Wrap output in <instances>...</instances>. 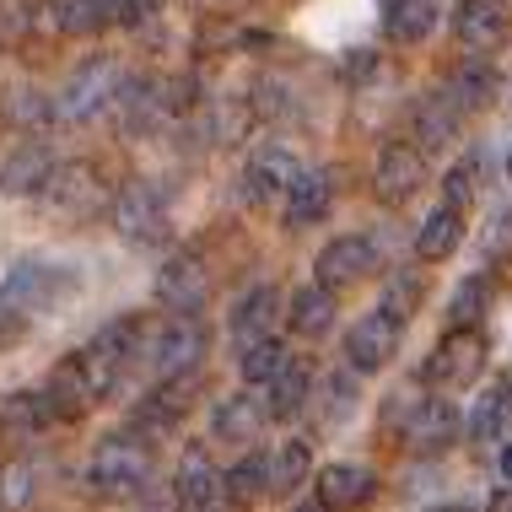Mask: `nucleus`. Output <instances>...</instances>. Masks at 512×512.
Here are the masks:
<instances>
[{"label": "nucleus", "instance_id": "2", "mask_svg": "<svg viewBox=\"0 0 512 512\" xmlns=\"http://www.w3.org/2000/svg\"><path fill=\"white\" fill-rule=\"evenodd\" d=\"M141 351H146V318H114V324H103L98 335L81 345L76 362H81V372H87L92 394L103 399L124 378V372H130V362Z\"/></svg>", "mask_w": 512, "mask_h": 512}, {"label": "nucleus", "instance_id": "41", "mask_svg": "<svg viewBox=\"0 0 512 512\" xmlns=\"http://www.w3.org/2000/svg\"><path fill=\"white\" fill-rule=\"evenodd\" d=\"M399 6H405V0H378V11H383V17H389V11H399Z\"/></svg>", "mask_w": 512, "mask_h": 512}, {"label": "nucleus", "instance_id": "18", "mask_svg": "<svg viewBox=\"0 0 512 512\" xmlns=\"http://www.w3.org/2000/svg\"><path fill=\"white\" fill-rule=\"evenodd\" d=\"M281 205H286V221H292V227H313V221H324L329 205H335V184H329V173L302 168Z\"/></svg>", "mask_w": 512, "mask_h": 512}, {"label": "nucleus", "instance_id": "38", "mask_svg": "<svg viewBox=\"0 0 512 512\" xmlns=\"http://www.w3.org/2000/svg\"><path fill=\"white\" fill-rule=\"evenodd\" d=\"M11 119L17 124H54V103L44 98V92H17V103H11Z\"/></svg>", "mask_w": 512, "mask_h": 512}, {"label": "nucleus", "instance_id": "19", "mask_svg": "<svg viewBox=\"0 0 512 512\" xmlns=\"http://www.w3.org/2000/svg\"><path fill=\"white\" fill-rule=\"evenodd\" d=\"M265 421H270V410L259 405L254 394H232V399H221L216 405V415H211V432H216V442H254L259 432H265Z\"/></svg>", "mask_w": 512, "mask_h": 512}, {"label": "nucleus", "instance_id": "44", "mask_svg": "<svg viewBox=\"0 0 512 512\" xmlns=\"http://www.w3.org/2000/svg\"><path fill=\"white\" fill-rule=\"evenodd\" d=\"M432 512H469V507H459V502H448V507H432Z\"/></svg>", "mask_w": 512, "mask_h": 512}, {"label": "nucleus", "instance_id": "43", "mask_svg": "<svg viewBox=\"0 0 512 512\" xmlns=\"http://www.w3.org/2000/svg\"><path fill=\"white\" fill-rule=\"evenodd\" d=\"M297 512H329V507H324V502H302Z\"/></svg>", "mask_w": 512, "mask_h": 512}, {"label": "nucleus", "instance_id": "6", "mask_svg": "<svg viewBox=\"0 0 512 512\" xmlns=\"http://www.w3.org/2000/svg\"><path fill=\"white\" fill-rule=\"evenodd\" d=\"M44 195V205L60 221H92L98 211H108V184H103V173L92 168V162H71V168H60L54 162V173H49V184L38 189Z\"/></svg>", "mask_w": 512, "mask_h": 512}, {"label": "nucleus", "instance_id": "37", "mask_svg": "<svg viewBox=\"0 0 512 512\" xmlns=\"http://www.w3.org/2000/svg\"><path fill=\"white\" fill-rule=\"evenodd\" d=\"M480 168H486V162L475 157V151H469V157L459 162V168L448 173V200L453 205H464V200H475V189H480Z\"/></svg>", "mask_w": 512, "mask_h": 512}, {"label": "nucleus", "instance_id": "8", "mask_svg": "<svg viewBox=\"0 0 512 512\" xmlns=\"http://www.w3.org/2000/svg\"><path fill=\"white\" fill-rule=\"evenodd\" d=\"M399 335H405V324H399L389 308L356 318V324L345 329V356H351V372H378V367H389L394 351H399Z\"/></svg>", "mask_w": 512, "mask_h": 512}, {"label": "nucleus", "instance_id": "4", "mask_svg": "<svg viewBox=\"0 0 512 512\" xmlns=\"http://www.w3.org/2000/svg\"><path fill=\"white\" fill-rule=\"evenodd\" d=\"M205 351H211V335L195 313H173L162 329H146V367L162 378H178V372H195L205 367Z\"/></svg>", "mask_w": 512, "mask_h": 512}, {"label": "nucleus", "instance_id": "17", "mask_svg": "<svg viewBox=\"0 0 512 512\" xmlns=\"http://www.w3.org/2000/svg\"><path fill=\"white\" fill-rule=\"evenodd\" d=\"M44 399H49L54 421H76V415H87L92 405H98V394H92V383H87V372H81L76 356H65V362L49 372Z\"/></svg>", "mask_w": 512, "mask_h": 512}, {"label": "nucleus", "instance_id": "45", "mask_svg": "<svg viewBox=\"0 0 512 512\" xmlns=\"http://www.w3.org/2000/svg\"><path fill=\"white\" fill-rule=\"evenodd\" d=\"M507 178H512V151H507Z\"/></svg>", "mask_w": 512, "mask_h": 512}, {"label": "nucleus", "instance_id": "20", "mask_svg": "<svg viewBox=\"0 0 512 512\" xmlns=\"http://www.w3.org/2000/svg\"><path fill=\"white\" fill-rule=\"evenodd\" d=\"M367 496H372V469H362V464H329L318 475V502L329 512H356Z\"/></svg>", "mask_w": 512, "mask_h": 512}, {"label": "nucleus", "instance_id": "33", "mask_svg": "<svg viewBox=\"0 0 512 512\" xmlns=\"http://www.w3.org/2000/svg\"><path fill=\"white\" fill-rule=\"evenodd\" d=\"M432 17H437V0H405L399 11H389L394 44H421V38L432 33Z\"/></svg>", "mask_w": 512, "mask_h": 512}, {"label": "nucleus", "instance_id": "29", "mask_svg": "<svg viewBox=\"0 0 512 512\" xmlns=\"http://www.w3.org/2000/svg\"><path fill=\"white\" fill-rule=\"evenodd\" d=\"M491 308V275H464L448 297V324L453 329H475Z\"/></svg>", "mask_w": 512, "mask_h": 512}, {"label": "nucleus", "instance_id": "31", "mask_svg": "<svg viewBox=\"0 0 512 512\" xmlns=\"http://www.w3.org/2000/svg\"><path fill=\"white\" fill-rule=\"evenodd\" d=\"M308 469H313L308 442H297V437H292V442H286V448L270 459V491H275V496H292L302 480H308Z\"/></svg>", "mask_w": 512, "mask_h": 512}, {"label": "nucleus", "instance_id": "9", "mask_svg": "<svg viewBox=\"0 0 512 512\" xmlns=\"http://www.w3.org/2000/svg\"><path fill=\"white\" fill-rule=\"evenodd\" d=\"M480 372H486V340L475 329H453L432 351V362H426V378L442 383V389H469Z\"/></svg>", "mask_w": 512, "mask_h": 512}, {"label": "nucleus", "instance_id": "11", "mask_svg": "<svg viewBox=\"0 0 512 512\" xmlns=\"http://www.w3.org/2000/svg\"><path fill=\"white\" fill-rule=\"evenodd\" d=\"M318 286H329V292H345V286L367 281L372 270H378V248H372L367 238H329L324 254H318Z\"/></svg>", "mask_w": 512, "mask_h": 512}, {"label": "nucleus", "instance_id": "26", "mask_svg": "<svg viewBox=\"0 0 512 512\" xmlns=\"http://www.w3.org/2000/svg\"><path fill=\"white\" fill-rule=\"evenodd\" d=\"M49 421H54V410H49V399H44V394H11L6 405H0V432H6L11 442L38 437Z\"/></svg>", "mask_w": 512, "mask_h": 512}, {"label": "nucleus", "instance_id": "25", "mask_svg": "<svg viewBox=\"0 0 512 512\" xmlns=\"http://www.w3.org/2000/svg\"><path fill=\"white\" fill-rule=\"evenodd\" d=\"M308 394H313V367L286 356V367L270 378V405H265L270 421H286V415H297L302 405H308Z\"/></svg>", "mask_w": 512, "mask_h": 512}, {"label": "nucleus", "instance_id": "12", "mask_svg": "<svg viewBox=\"0 0 512 512\" xmlns=\"http://www.w3.org/2000/svg\"><path fill=\"white\" fill-rule=\"evenodd\" d=\"M459 426H464V415L453 399H421L405 421V442L415 453H442V448L459 442Z\"/></svg>", "mask_w": 512, "mask_h": 512}, {"label": "nucleus", "instance_id": "28", "mask_svg": "<svg viewBox=\"0 0 512 512\" xmlns=\"http://www.w3.org/2000/svg\"><path fill=\"white\" fill-rule=\"evenodd\" d=\"M292 329L308 340L329 335V329H335V292H329V286H302L292 297Z\"/></svg>", "mask_w": 512, "mask_h": 512}, {"label": "nucleus", "instance_id": "36", "mask_svg": "<svg viewBox=\"0 0 512 512\" xmlns=\"http://www.w3.org/2000/svg\"><path fill=\"white\" fill-rule=\"evenodd\" d=\"M351 415H356V378H351V372H329V383H324V421L345 426Z\"/></svg>", "mask_w": 512, "mask_h": 512}, {"label": "nucleus", "instance_id": "30", "mask_svg": "<svg viewBox=\"0 0 512 512\" xmlns=\"http://www.w3.org/2000/svg\"><path fill=\"white\" fill-rule=\"evenodd\" d=\"M281 367H286V345L275 340V335L238 345V372H243V383H270Z\"/></svg>", "mask_w": 512, "mask_h": 512}, {"label": "nucleus", "instance_id": "23", "mask_svg": "<svg viewBox=\"0 0 512 512\" xmlns=\"http://www.w3.org/2000/svg\"><path fill=\"white\" fill-rule=\"evenodd\" d=\"M275 318H281V292H275V286H254V292L232 308V340L248 345V340L275 335Z\"/></svg>", "mask_w": 512, "mask_h": 512}, {"label": "nucleus", "instance_id": "40", "mask_svg": "<svg viewBox=\"0 0 512 512\" xmlns=\"http://www.w3.org/2000/svg\"><path fill=\"white\" fill-rule=\"evenodd\" d=\"M491 512H512V480H507L502 491H496V502H491Z\"/></svg>", "mask_w": 512, "mask_h": 512}, {"label": "nucleus", "instance_id": "15", "mask_svg": "<svg viewBox=\"0 0 512 512\" xmlns=\"http://www.w3.org/2000/svg\"><path fill=\"white\" fill-rule=\"evenodd\" d=\"M54 173V157L44 141H22L6 151V162H0V195H38V189L49 184Z\"/></svg>", "mask_w": 512, "mask_h": 512}, {"label": "nucleus", "instance_id": "22", "mask_svg": "<svg viewBox=\"0 0 512 512\" xmlns=\"http://www.w3.org/2000/svg\"><path fill=\"white\" fill-rule=\"evenodd\" d=\"M216 491H221V475H216V464L205 459L200 448H189L184 459H178V480H173V496H178V507H184V512H200V507H211V502H216Z\"/></svg>", "mask_w": 512, "mask_h": 512}, {"label": "nucleus", "instance_id": "24", "mask_svg": "<svg viewBox=\"0 0 512 512\" xmlns=\"http://www.w3.org/2000/svg\"><path fill=\"white\" fill-rule=\"evenodd\" d=\"M459 103L453 98H421V108H415V141H421V151H442L459 141Z\"/></svg>", "mask_w": 512, "mask_h": 512}, {"label": "nucleus", "instance_id": "42", "mask_svg": "<svg viewBox=\"0 0 512 512\" xmlns=\"http://www.w3.org/2000/svg\"><path fill=\"white\" fill-rule=\"evenodd\" d=\"M502 475H507V480H512V448H507V453H502Z\"/></svg>", "mask_w": 512, "mask_h": 512}, {"label": "nucleus", "instance_id": "7", "mask_svg": "<svg viewBox=\"0 0 512 512\" xmlns=\"http://www.w3.org/2000/svg\"><path fill=\"white\" fill-rule=\"evenodd\" d=\"M108 216H114V232L135 248H151L168 232V200H162L157 184H124L114 200H108Z\"/></svg>", "mask_w": 512, "mask_h": 512}, {"label": "nucleus", "instance_id": "13", "mask_svg": "<svg viewBox=\"0 0 512 512\" xmlns=\"http://www.w3.org/2000/svg\"><path fill=\"white\" fill-rule=\"evenodd\" d=\"M426 184V157L415 146H383V157H378V168H372V189H378V200H410L415 189Z\"/></svg>", "mask_w": 512, "mask_h": 512}, {"label": "nucleus", "instance_id": "21", "mask_svg": "<svg viewBox=\"0 0 512 512\" xmlns=\"http://www.w3.org/2000/svg\"><path fill=\"white\" fill-rule=\"evenodd\" d=\"M464 238V205H437V211H426V221L415 227V254L432 265V259H448L453 248Z\"/></svg>", "mask_w": 512, "mask_h": 512}, {"label": "nucleus", "instance_id": "27", "mask_svg": "<svg viewBox=\"0 0 512 512\" xmlns=\"http://www.w3.org/2000/svg\"><path fill=\"white\" fill-rule=\"evenodd\" d=\"M448 98L459 103V114H480V108H491V98H496V71H491L486 60H464L459 71H453Z\"/></svg>", "mask_w": 512, "mask_h": 512}, {"label": "nucleus", "instance_id": "10", "mask_svg": "<svg viewBox=\"0 0 512 512\" xmlns=\"http://www.w3.org/2000/svg\"><path fill=\"white\" fill-rule=\"evenodd\" d=\"M297 173H302V162L286 146H259L254 157H248V168H243V200L248 205L286 200V189H292Z\"/></svg>", "mask_w": 512, "mask_h": 512}, {"label": "nucleus", "instance_id": "35", "mask_svg": "<svg viewBox=\"0 0 512 512\" xmlns=\"http://www.w3.org/2000/svg\"><path fill=\"white\" fill-rule=\"evenodd\" d=\"M33 496H38V464L17 459V464L0 469V502L6 507H27Z\"/></svg>", "mask_w": 512, "mask_h": 512}, {"label": "nucleus", "instance_id": "14", "mask_svg": "<svg viewBox=\"0 0 512 512\" xmlns=\"http://www.w3.org/2000/svg\"><path fill=\"white\" fill-rule=\"evenodd\" d=\"M453 38L469 49V54H486L507 38V11L502 0H459L453 11Z\"/></svg>", "mask_w": 512, "mask_h": 512}, {"label": "nucleus", "instance_id": "32", "mask_svg": "<svg viewBox=\"0 0 512 512\" xmlns=\"http://www.w3.org/2000/svg\"><path fill=\"white\" fill-rule=\"evenodd\" d=\"M221 491L232 496V502H259V496L270 491V459H259V453H248L227 469V480H221Z\"/></svg>", "mask_w": 512, "mask_h": 512}, {"label": "nucleus", "instance_id": "5", "mask_svg": "<svg viewBox=\"0 0 512 512\" xmlns=\"http://www.w3.org/2000/svg\"><path fill=\"white\" fill-rule=\"evenodd\" d=\"M119 65L108 60V54H98V60H81L71 81L60 87V98H54V119H65V124H87V119H98L103 108H114V92H119Z\"/></svg>", "mask_w": 512, "mask_h": 512}, {"label": "nucleus", "instance_id": "34", "mask_svg": "<svg viewBox=\"0 0 512 512\" xmlns=\"http://www.w3.org/2000/svg\"><path fill=\"white\" fill-rule=\"evenodd\" d=\"M469 432H475L480 442H496V432H512V383L480 399V410H475V421H469Z\"/></svg>", "mask_w": 512, "mask_h": 512}, {"label": "nucleus", "instance_id": "16", "mask_svg": "<svg viewBox=\"0 0 512 512\" xmlns=\"http://www.w3.org/2000/svg\"><path fill=\"white\" fill-rule=\"evenodd\" d=\"M205 292H211V286H205V270L195 265V259H168V265L157 270V302L168 313H200L205 308Z\"/></svg>", "mask_w": 512, "mask_h": 512}, {"label": "nucleus", "instance_id": "1", "mask_svg": "<svg viewBox=\"0 0 512 512\" xmlns=\"http://www.w3.org/2000/svg\"><path fill=\"white\" fill-rule=\"evenodd\" d=\"M81 292L76 265H54V259H22L17 270L0 281V340L27 329L38 313H54L65 297Z\"/></svg>", "mask_w": 512, "mask_h": 512}, {"label": "nucleus", "instance_id": "39", "mask_svg": "<svg viewBox=\"0 0 512 512\" xmlns=\"http://www.w3.org/2000/svg\"><path fill=\"white\" fill-rule=\"evenodd\" d=\"M415 302H421V281H415V275H394V286H389V297H383V308H389L394 318H405Z\"/></svg>", "mask_w": 512, "mask_h": 512}, {"label": "nucleus", "instance_id": "3", "mask_svg": "<svg viewBox=\"0 0 512 512\" xmlns=\"http://www.w3.org/2000/svg\"><path fill=\"white\" fill-rule=\"evenodd\" d=\"M151 480V448L141 437H103L98 453L87 464V486L103 502H124V496H141Z\"/></svg>", "mask_w": 512, "mask_h": 512}]
</instances>
